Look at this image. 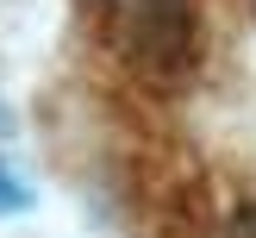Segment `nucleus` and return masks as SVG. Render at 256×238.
<instances>
[{
  "label": "nucleus",
  "mask_w": 256,
  "mask_h": 238,
  "mask_svg": "<svg viewBox=\"0 0 256 238\" xmlns=\"http://www.w3.org/2000/svg\"><path fill=\"white\" fill-rule=\"evenodd\" d=\"M225 238H256V200H244V207L232 213V225H225Z\"/></svg>",
  "instance_id": "obj_3"
},
{
  "label": "nucleus",
  "mask_w": 256,
  "mask_h": 238,
  "mask_svg": "<svg viewBox=\"0 0 256 238\" xmlns=\"http://www.w3.org/2000/svg\"><path fill=\"white\" fill-rule=\"evenodd\" d=\"M32 200H38V194L25 188V175L0 157V219H6V213H32Z\"/></svg>",
  "instance_id": "obj_2"
},
{
  "label": "nucleus",
  "mask_w": 256,
  "mask_h": 238,
  "mask_svg": "<svg viewBox=\"0 0 256 238\" xmlns=\"http://www.w3.org/2000/svg\"><path fill=\"white\" fill-rule=\"evenodd\" d=\"M106 44L119 50V63L138 75V82L175 94V88H188L200 75L206 25H200L194 0H112Z\"/></svg>",
  "instance_id": "obj_1"
}]
</instances>
